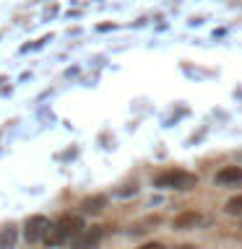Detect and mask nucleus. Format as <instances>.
Masks as SVG:
<instances>
[{
	"label": "nucleus",
	"mask_w": 242,
	"mask_h": 249,
	"mask_svg": "<svg viewBox=\"0 0 242 249\" xmlns=\"http://www.w3.org/2000/svg\"><path fill=\"white\" fill-rule=\"evenodd\" d=\"M83 229H86V226H83V218L81 215H62V218H58V221L50 226L44 241L50 247H58V244H62V241L76 239Z\"/></svg>",
	"instance_id": "1"
},
{
	"label": "nucleus",
	"mask_w": 242,
	"mask_h": 249,
	"mask_svg": "<svg viewBox=\"0 0 242 249\" xmlns=\"http://www.w3.org/2000/svg\"><path fill=\"white\" fill-rule=\"evenodd\" d=\"M195 179L193 174H187V171H164V174H159L154 179V184L156 187H164V190H190V187H195Z\"/></svg>",
	"instance_id": "2"
},
{
	"label": "nucleus",
	"mask_w": 242,
	"mask_h": 249,
	"mask_svg": "<svg viewBox=\"0 0 242 249\" xmlns=\"http://www.w3.org/2000/svg\"><path fill=\"white\" fill-rule=\"evenodd\" d=\"M50 221H47L44 215H31L26 221V229H23V236H26L29 244H34V241H42L47 236V231H50Z\"/></svg>",
	"instance_id": "3"
},
{
	"label": "nucleus",
	"mask_w": 242,
	"mask_h": 249,
	"mask_svg": "<svg viewBox=\"0 0 242 249\" xmlns=\"http://www.w3.org/2000/svg\"><path fill=\"white\" fill-rule=\"evenodd\" d=\"M101 236H104V229H101V226H91V229H83L73 239V247L76 249H94L101 241Z\"/></svg>",
	"instance_id": "4"
},
{
	"label": "nucleus",
	"mask_w": 242,
	"mask_h": 249,
	"mask_svg": "<svg viewBox=\"0 0 242 249\" xmlns=\"http://www.w3.org/2000/svg\"><path fill=\"white\" fill-rule=\"evenodd\" d=\"M219 184H240L242 182V166H224L216 174Z\"/></svg>",
	"instance_id": "5"
},
{
	"label": "nucleus",
	"mask_w": 242,
	"mask_h": 249,
	"mask_svg": "<svg viewBox=\"0 0 242 249\" xmlns=\"http://www.w3.org/2000/svg\"><path fill=\"white\" fill-rule=\"evenodd\" d=\"M104 208H107V197H104V195H94V197H86L81 202V210H83V213H89V215H97Z\"/></svg>",
	"instance_id": "6"
},
{
	"label": "nucleus",
	"mask_w": 242,
	"mask_h": 249,
	"mask_svg": "<svg viewBox=\"0 0 242 249\" xmlns=\"http://www.w3.org/2000/svg\"><path fill=\"white\" fill-rule=\"evenodd\" d=\"M16 239H19L16 229H13V226H5V229L0 231V249H13L16 247Z\"/></svg>",
	"instance_id": "7"
},
{
	"label": "nucleus",
	"mask_w": 242,
	"mask_h": 249,
	"mask_svg": "<svg viewBox=\"0 0 242 249\" xmlns=\"http://www.w3.org/2000/svg\"><path fill=\"white\" fill-rule=\"evenodd\" d=\"M201 221V215L198 213H182V215H177L175 218V229H195V223Z\"/></svg>",
	"instance_id": "8"
},
{
	"label": "nucleus",
	"mask_w": 242,
	"mask_h": 249,
	"mask_svg": "<svg viewBox=\"0 0 242 249\" xmlns=\"http://www.w3.org/2000/svg\"><path fill=\"white\" fill-rule=\"evenodd\" d=\"M224 210H226L229 215H242V195H234V197L226 200Z\"/></svg>",
	"instance_id": "9"
},
{
	"label": "nucleus",
	"mask_w": 242,
	"mask_h": 249,
	"mask_svg": "<svg viewBox=\"0 0 242 249\" xmlns=\"http://www.w3.org/2000/svg\"><path fill=\"white\" fill-rule=\"evenodd\" d=\"M141 249H164V247L159 244V241H151V244H143V247H141Z\"/></svg>",
	"instance_id": "10"
},
{
	"label": "nucleus",
	"mask_w": 242,
	"mask_h": 249,
	"mask_svg": "<svg viewBox=\"0 0 242 249\" xmlns=\"http://www.w3.org/2000/svg\"><path fill=\"white\" fill-rule=\"evenodd\" d=\"M180 249H198V247H190V244H185V247H180Z\"/></svg>",
	"instance_id": "11"
}]
</instances>
